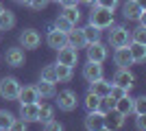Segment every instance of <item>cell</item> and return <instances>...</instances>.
<instances>
[{"mask_svg": "<svg viewBox=\"0 0 146 131\" xmlns=\"http://www.w3.org/2000/svg\"><path fill=\"white\" fill-rule=\"evenodd\" d=\"M90 24L98 26L100 31L103 29H109L113 24V11L111 9H105V7H98L92 2V11H90Z\"/></svg>", "mask_w": 146, "mask_h": 131, "instance_id": "cell-1", "label": "cell"}, {"mask_svg": "<svg viewBox=\"0 0 146 131\" xmlns=\"http://www.w3.org/2000/svg\"><path fill=\"white\" fill-rule=\"evenodd\" d=\"M20 81L15 76H5L2 81H0V96L5 100H15L18 98V92H20Z\"/></svg>", "mask_w": 146, "mask_h": 131, "instance_id": "cell-2", "label": "cell"}, {"mask_svg": "<svg viewBox=\"0 0 146 131\" xmlns=\"http://www.w3.org/2000/svg\"><path fill=\"white\" fill-rule=\"evenodd\" d=\"M109 44L113 46V48H120V46H127L129 42H131V33L124 29V26H109Z\"/></svg>", "mask_w": 146, "mask_h": 131, "instance_id": "cell-3", "label": "cell"}, {"mask_svg": "<svg viewBox=\"0 0 146 131\" xmlns=\"http://www.w3.org/2000/svg\"><path fill=\"white\" fill-rule=\"evenodd\" d=\"M107 55H109V50H107V46H105L100 39H98V42L87 44V61L103 63L105 59H107Z\"/></svg>", "mask_w": 146, "mask_h": 131, "instance_id": "cell-4", "label": "cell"}, {"mask_svg": "<svg viewBox=\"0 0 146 131\" xmlns=\"http://www.w3.org/2000/svg\"><path fill=\"white\" fill-rule=\"evenodd\" d=\"M76 61H79V50L72 48V46H61V48H57V63H66V66H76Z\"/></svg>", "mask_w": 146, "mask_h": 131, "instance_id": "cell-5", "label": "cell"}, {"mask_svg": "<svg viewBox=\"0 0 146 131\" xmlns=\"http://www.w3.org/2000/svg\"><path fill=\"white\" fill-rule=\"evenodd\" d=\"M57 96V105H59L61 112H72V109H76V94L72 92V90H63V92L55 94Z\"/></svg>", "mask_w": 146, "mask_h": 131, "instance_id": "cell-6", "label": "cell"}, {"mask_svg": "<svg viewBox=\"0 0 146 131\" xmlns=\"http://www.w3.org/2000/svg\"><path fill=\"white\" fill-rule=\"evenodd\" d=\"M144 13H146V9L137 0H127V2L122 5V15H124V20H140Z\"/></svg>", "mask_w": 146, "mask_h": 131, "instance_id": "cell-7", "label": "cell"}, {"mask_svg": "<svg viewBox=\"0 0 146 131\" xmlns=\"http://www.w3.org/2000/svg\"><path fill=\"white\" fill-rule=\"evenodd\" d=\"M39 42H42V35L35 31V29H26V31H22L20 33V46L22 48H29V50H33V48H37L39 46Z\"/></svg>", "mask_w": 146, "mask_h": 131, "instance_id": "cell-8", "label": "cell"}, {"mask_svg": "<svg viewBox=\"0 0 146 131\" xmlns=\"http://www.w3.org/2000/svg\"><path fill=\"white\" fill-rule=\"evenodd\" d=\"M111 83H116V85H120V87H124V90L131 92V87H133V83H135V76L129 68H118Z\"/></svg>", "mask_w": 146, "mask_h": 131, "instance_id": "cell-9", "label": "cell"}, {"mask_svg": "<svg viewBox=\"0 0 146 131\" xmlns=\"http://www.w3.org/2000/svg\"><path fill=\"white\" fill-rule=\"evenodd\" d=\"M7 66H11V68H20V66H24V48L22 46H13V48L7 50Z\"/></svg>", "mask_w": 146, "mask_h": 131, "instance_id": "cell-10", "label": "cell"}, {"mask_svg": "<svg viewBox=\"0 0 146 131\" xmlns=\"http://www.w3.org/2000/svg\"><path fill=\"white\" fill-rule=\"evenodd\" d=\"M46 44H48L50 48H61V46H66L68 44V33H63V31H57L55 26L48 31V35H46Z\"/></svg>", "mask_w": 146, "mask_h": 131, "instance_id": "cell-11", "label": "cell"}, {"mask_svg": "<svg viewBox=\"0 0 146 131\" xmlns=\"http://www.w3.org/2000/svg\"><path fill=\"white\" fill-rule=\"evenodd\" d=\"M113 63H116L118 68H131V66H133V57L129 53V46L116 48V53H113Z\"/></svg>", "mask_w": 146, "mask_h": 131, "instance_id": "cell-12", "label": "cell"}, {"mask_svg": "<svg viewBox=\"0 0 146 131\" xmlns=\"http://www.w3.org/2000/svg\"><path fill=\"white\" fill-rule=\"evenodd\" d=\"M18 100H20V105H24V103H42V98H39V94H37V87H35V85H24V87H20Z\"/></svg>", "mask_w": 146, "mask_h": 131, "instance_id": "cell-13", "label": "cell"}, {"mask_svg": "<svg viewBox=\"0 0 146 131\" xmlns=\"http://www.w3.org/2000/svg\"><path fill=\"white\" fill-rule=\"evenodd\" d=\"M122 125H124V116H122V114H118L116 109H111V112L105 114L103 129H111V131H116V129H120Z\"/></svg>", "mask_w": 146, "mask_h": 131, "instance_id": "cell-14", "label": "cell"}, {"mask_svg": "<svg viewBox=\"0 0 146 131\" xmlns=\"http://www.w3.org/2000/svg\"><path fill=\"white\" fill-rule=\"evenodd\" d=\"M103 76V66L96 61H87L85 66H83V79H85L87 83L96 81V79H100Z\"/></svg>", "mask_w": 146, "mask_h": 131, "instance_id": "cell-15", "label": "cell"}, {"mask_svg": "<svg viewBox=\"0 0 146 131\" xmlns=\"http://www.w3.org/2000/svg\"><path fill=\"white\" fill-rule=\"evenodd\" d=\"M37 112H39V103H24L20 105V118L26 122H37Z\"/></svg>", "mask_w": 146, "mask_h": 131, "instance_id": "cell-16", "label": "cell"}, {"mask_svg": "<svg viewBox=\"0 0 146 131\" xmlns=\"http://www.w3.org/2000/svg\"><path fill=\"white\" fill-rule=\"evenodd\" d=\"M103 120H105V114H100L98 109L94 112H87L85 116V129H103Z\"/></svg>", "mask_w": 146, "mask_h": 131, "instance_id": "cell-17", "label": "cell"}, {"mask_svg": "<svg viewBox=\"0 0 146 131\" xmlns=\"http://www.w3.org/2000/svg\"><path fill=\"white\" fill-rule=\"evenodd\" d=\"M129 53L133 57V63H142L146 59V44H140V42H129Z\"/></svg>", "mask_w": 146, "mask_h": 131, "instance_id": "cell-18", "label": "cell"}, {"mask_svg": "<svg viewBox=\"0 0 146 131\" xmlns=\"http://www.w3.org/2000/svg\"><path fill=\"white\" fill-rule=\"evenodd\" d=\"M68 46H72V48H76V50L87 46V42H85V37H83V31H81V29L74 26L72 31L68 33Z\"/></svg>", "mask_w": 146, "mask_h": 131, "instance_id": "cell-19", "label": "cell"}, {"mask_svg": "<svg viewBox=\"0 0 146 131\" xmlns=\"http://www.w3.org/2000/svg\"><path fill=\"white\" fill-rule=\"evenodd\" d=\"M113 109H116L118 114H122L124 118H127L129 114H133V98L129 96V94H124L122 98L116 100V105H113Z\"/></svg>", "mask_w": 146, "mask_h": 131, "instance_id": "cell-20", "label": "cell"}, {"mask_svg": "<svg viewBox=\"0 0 146 131\" xmlns=\"http://www.w3.org/2000/svg\"><path fill=\"white\" fill-rule=\"evenodd\" d=\"M109 87H111V81H105L103 76H100V79L90 83V92H94L96 96H107V94H109Z\"/></svg>", "mask_w": 146, "mask_h": 131, "instance_id": "cell-21", "label": "cell"}, {"mask_svg": "<svg viewBox=\"0 0 146 131\" xmlns=\"http://www.w3.org/2000/svg\"><path fill=\"white\" fill-rule=\"evenodd\" d=\"M37 94H39V98H55V94H57V90H55V83H50V81H39L37 83Z\"/></svg>", "mask_w": 146, "mask_h": 131, "instance_id": "cell-22", "label": "cell"}, {"mask_svg": "<svg viewBox=\"0 0 146 131\" xmlns=\"http://www.w3.org/2000/svg\"><path fill=\"white\" fill-rule=\"evenodd\" d=\"M55 72H57V81H70L72 79V66H66V63H55Z\"/></svg>", "mask_w": 146, "mask_h": 131, "instance_id": "cell-23", "label": "cell"}, {"mask_svg": "<svg viewBox=\"0 0 146 131\" xmlns=\"http://www.w3.org/2000/svg\"><path fill=\"white\" fill-rule=\"evenodd\" d=\"M13 26H15V15L5 9V11L0 13V31H11Z\"/></svg>", "mask_w": 146, "mask_h": 131, "instance_id": "cell-24", "label": "cell"}, {"mask_svg": "<svg viewBox=\"0 0 146 131\" xmlns=\"http://www.w3.org/2000/svg\"><path fill=\"white\" fill-rule=\"evenodd\" d=\"M81 31H83V37H85L87 44L98 42V39H100V29H98V26H94V24H87L85 29H81Z\"/></svg>", "mask_w": 146, "mask_h": 131, "instance_id": "cell-25", "label": "cell"}, {"mask_svg": "<svg viewBox=\"0 0 146 131\" xmlns=\"http://www.w3.org/2000/svg\"><path fill=\"white\" fill-rule=\"evenodd\" d=\"M66 20H70L74 26L79 24V20H81V11H79V5L76 7H63V13H61Z\"/></svg>", "mask_w": 146, "mask_h": 131, "instance_id": "cell-26", "label": "cell"}, {"mask_svg": "<svg viewBox=\"0 0 146 131\" xmlns=\"http://www.w3.org/2000/svg\"><path fill=\"white\" fill-rule=\"evenodd\" d=\"M113 105H116V100L111 98L109 94H107V96H100V98H98V112H100V114L111 112V109H113Z\"/></svg>", "mask_w": 146, "mask_h": 131, "instance_id": "cell-27", "label": "cell"}, {"mask_svg": "<svg viewBox=\"0 0 146 131\" xmlns=\"http://www.w3.org/2000/svg\"><path fill=\"white\" fill-rule=\"evenodd\" d=\"M52 114H55V112H52V107H50V105H42V103H39V112H37V122H42V125H44V122H48V120L52 118Z\"/></svg>", "mask_w": 146, "mask_h": 131, "instance_id": "cell-28", "label": "cell"}, {"mask_svg": "<svg viewBox=\"0 0 146 131\" xmlns=\"http://www.w3.org/2000/svg\"><path fill=\"white\" fill-rule=\"evenodd\" d=\"M13 120H15V116H13L11 112H7V109H0V129H11Z\"/></svg>", "mask_w": 146, "mask_h": 131, "instance_id": "cell-29", "label": "cell"}, {"mask_svg": "<svg viewBox=\"0 0 146 131\" xmlns=\"http://www.w3.org/2000/svg\"><path fill=\"white\" fill-rule=\"evenodd\" d=\"M131 42H140V44H146V26L140 24L137 29L131 31Z\"/></svg>", "mask_w": 146, "mask_h": 131, "instance_id": "cell-30", "label": "cell"}, {"mask_svg": "<svg viewBox=\"0 0 146 131\" xmlns=\"http://www.w3.org/2000/svg\"><path fill=\"white\" fill-rule=\"evenodd\" d=\"M55 29H57V31H63V33H70L74 29V24L70 22V20H66L63 15H59V18L55 20Z\"/></svg>", "mask_w": 146, "mask_h": 131, "instance_id": "cell-31", "label": "cell"}, {"mask_svg": "<svg viewBox=\"0 0 146 131\" xmlns=\"http://www.w3.org/2000/svg\"><path fill=\"white\" fill-rule=\"evenodd\" d=\"M98 98H100V96H96L94 92H87V96L83 98V105L87 107V112H94V109H98Z\"/></svg>", "mask_w": 146, "mask_h": 131, "instance_id": "cell-32", "label": "cell"}, {"mask_svg": "<svg viewBox=\"0 0 146 131\" xmlns=\"http://www.w3.org/2000/svg\"><path fill=\"white\" fill-rule=\"evenodd\" d=\"M42 79H44V81H50V83H57L55 66H44V68H42Z\"/></svg>", "mask_w": 146, "mask_h": 131, "instance_id": "cell-33", "label": "cell"}, {"mask_svg": "<svg viewBox=\"0 0 146 131\" xmlns=\"http://www.w3.org/2000/svg\"><path fill=\"white\" fill-rule=\"evenodd\" d=\"M124 94H129V90H124V87H120V85H116V83H111V87H109V96L113 100H118V98H122Z\"/></svg>", "mask_w": 146, "mask_h": 131, "instance_id": "cell-34", "label": "cell"}, {"mask_svg": "<svg viewBox=\"0 0 146 131\" xmlns=\"http://www.w3.org/2000/svg\"><path fill=\"white\" fill-rule=\"evenodd\" d=\"M133 112L135 114H146V96L133 98Z\"/></svg>", "mask_w": 146, "mask_h": 131, "instance_id": "cell-35", "label": "cell"}, {"mask_svg": "<svg viewBox=\"0 0 146 131\" xmlns=\"http://www.w3.org/2000/svg\"><path fill=\"white\" fill-rule=\"evenodd\" d=\"M94 5L105 7V9H111V11H116L118 5H120V0H94Z\"/></svg>", "mask_w": 146, "mask_h": 131, "instance_id": "cell-36", "label": "cell"}, {"mask_svg": "<svg viewBox=\"0 0 146 131\" xmlns=\"http://www.w3.org/2000/svg\"><path fill=\"white\" fill-rule=\"evenodd\" d=\"M48 2H50V0H26V5H29L33 11H42V9H46Z\"/></svg>", "mask_w": 146, "mask_h": 131, "instance_id": "cell-37", "label": "cell"}, {"mask_svg": "<svg viewBox=\"0 0 146 131\" xmlns=\"http://www.w3.org/2000/svg\"><path fill=\"white\" fill-rule=\"evenodd\" d=\"M44 129H48V131H61V129H63V125H61V122H57V120H52V118H50L48 122H44Z\"/></svg>", "mask_w": 146, "mask_h": 131, "instance_id": "cell-38", "label": "cell"}, {"mask_svg": "<svg viewBox=\"0 0 146 131\" xmlns=\"http://www.w3.org/2000/svg\"><path fill=\"white\" fill-rule=\"evenodd\" d=\"M135 127H137V129H146V114H137Z\"/></svg>", "mask_w": 146, "mask_h": 131, "instance_id": "cell-39", "label": "cell"}, {"mask_svg": "<svg viewBox=\"0 0 146 131\" xmlns=\"http://www.w3.org/2000/svg\"><path fill=\"white\" fill-rule=\"evenodd\" d=\"M61 7H76L79 5V0H57Z\"/></svg>", "mask_w": 146, "mask_h": 131, "instance_id": "cell-40", "label": "cell"}, {"mask_svg": "<svg viewBox=\"0 0 146 131\" xmlns=\"http://www.w3.org/2000/svg\"><path fill=\"white\" fill-rule=\"evenodd\" d=\"M79 2H85V5H92V2H94V0H79Z\"/></svg>", "mask_w": 146, "mask_h": 131, "instance_id": "cell-41", "label": "cell"}, {"mask_svg": "<svg viewBox=\"0 0 146 131\" xmlns=\"http://www.w3.org/2000/svg\"><path fill=\"white\" fill-rule=\"evenodd\" d=\"M137 2H140V5L144 7V9H146V0H137Z\"/></svg>", "mask_w": 146, "mask_h": 131, "instance_id": "cell-42", "label": "cell"}, {"mask_svg": "<svg viewBox=\"0 0 146 131\" xmlns=\"http://www.w3.org/2000/svg\"><path fill=\"white\" fill-rule=\"evenodd\" d=\"M2 11H5V7H2V2H0V13H2Z\"/></svg>", "mask_w": 146, "mask_h": 131, "instance_id": "cell-43", "label": "cell"}, {"mask_svg": "<svg viewBox=\"0 0 146 131\" xmlns=\"http://www.w3.org/2000/svg\"><path fill=\"white\" fill-rule=\"evenodd\" d=\"M15 2H24V5H26V0H15Z\"/></svg>", "mask_w": 146, "mask_h": 131, "instance_id": "cell-44", "label": "cell"}, {"mask_svg": "<svg viewBox=\"0 0 146 131\" xmlns=\"http://www.w3.org/2000/svg\"><path fill=\"white\" fill-rule=\"evenodd\" d=\"M50 2H57V0H50Z\"/></svg>", "mask_w": 146, "mask_h": 131, "instance_id": "cell-45", "label": "cell"}, {"mask_svg": "<svg viewBox=\"0 0 146 131\" xmlns=\"http://www.w3.org/2000/svg\"><path fill=\"white\" fill-rule=\"evenodd\" d=\"M0 33H2V31H0Z\"/></svg>", "mask_w": 146, "mask_h": 131, "instance_id": "cell-46", "label": "cell"}]
</instances>
